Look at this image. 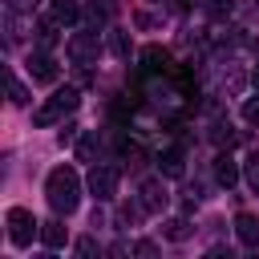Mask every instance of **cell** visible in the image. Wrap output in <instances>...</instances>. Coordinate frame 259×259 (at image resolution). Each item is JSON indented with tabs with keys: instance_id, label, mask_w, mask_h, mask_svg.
Segmentation results:
<instances>
[{
	"instance_id": "cell-18",
	"label": "cell",
	"mask_w": 259,
	"mask_h": 259,
	"mask_svg": "<svg viewBox=\"0 0 259 259\" xmlns=\"http://www.w3.org/2000/svg\"><path fill=\"white\" fill-rule=\"evenodd\" d=\"M109 53H113V57H130V36H125L121 28L109 32Z\"/></svg>"
},
{
	"instance_id": "cell-13",
	"label": "cell",
	"mask_w": 259,
	"mask_h": 259,
	"mask_svg": "<svg viewBox=\"0 0 259 259\" xmlns=\"http://www.w3.org/2000/svg\"><path fill=\"white\" fill-rule=\"evenodd\" d=\"M49 16L57 24H77L81 20V8H77V0H53L49 4Z\"/></svg>"
},
{
	"instance_id": "cell-14",
	"label": "cell",
	"mask_w": 259,
	"mask_h": 259,
	"mask_svg": "<svg viewBox=\"0 0 259 259\" xmlns=\"http://www.w3.org/2000/svg\"><path fill=\"white\" fill-rule=\"evenodd\" d=\"M57 28H61V24H57V20H53V16H49V20H40V24H36V45H40V49H45V53H49V49H53V45H57Z\"/></svg>"
},
{
	"instance_id": "cell-11",
	"label": "cell",
	"mask_w": 259,
	"mask_h": 259,
	"mask_svg": "<svg viewBox=\"0 0 259 259\" xmlns=\"http://www.w3.org/2000/svg\"><path fill=\"white\" fill-rule=\"evenodd\" d=\"M214 182L227 186V190L239 182V162H235L231 154H219V158H214Z\"/></svg>"
},
{
	"instance_id": "cell-16",
	"label": "cell",
	"mask_w": 259,
	"mask_h": 259,
	"mask_svg": "<svg viewBox=\"0 0 259 259\" xmlns=\"http://www.w3.org/2000/svg\"><path fill=\"white\" fill-rule=\"evenodd\" d=\"M210 138H214L219 146H227V150H231V146L239 142V134L231 130V121H214V130H210Z\"/></svg>"
},
{
	"instance_id": "cell-2",
	"label": "cell",
	"mask_w": 259,
	"mask_h": 259,
	"mask_svg": "<svg viewBox=\"0 0 259 259\" xmlns=\"http://www.w3.org/2000/svg\"><path fill=\"white\" fill-rule=\"evenodd\" d=\"M77 105H81L77 89H73V85H65V89H57V93H53V97L32 113V121H36V125H57V121H61V117H69Z\"/></svg>"
},
{
	"instance_id": "cell-7",
	"label": "cell",
	"mask_w": 259,
	"mask_h": 259,
	"mask_svg": "<svg viewBox=\"0 0 259 259\" xmlns=\"http://www.w3.org/2000/svg\"><path fill=\"white\" fill-rule=\"evenodd\" d=\"M138 194H142V206H146L150 214H158V210L166 206V198H170V194H166V182H162V178H146Z\"/></svg>"
},
{
	"instance_id": "cell-4",
	"label": "cell",
	"mask_w": 259,
	"mask_h": 259,
	"mask_svg": "<svg viewBox=\"0 0 259 259\" xmlns=\"http://www.w3.org/2000/svg\"><path fill=\"white\" fill-rule=\"evenodd\" d=\"M4 223H8V239H12L16 247H28L32 235H40V223H36L32 210H24V206H8Z\"/></svg>"
},
{
	"instance_id": "cell-3",
	"label": "cell",
	"mask_w": 259,
	"mask_h": 259,
	"mask_svg": "<svg viewBox=\"0 0 259 259\" xmlns=\"http://www.w3.org/2000/svg\"><path fill=\"white\" fill-rule=\"evenodd\" d=\"M117 182H121V170H117V166L93 162V170H89V194H93L97 202H113V198H117Z\"/></svg>"
},
{
	"instance_id": "cell-26",
	"label": "cell",
	"mask_w": 259,
	"mask_h": 259,
	"mask_svg": "<svg viewBox=\"0 0 259 259\" xmlns=\"http://www.w3.org/2000/svg\"><path fill=\"white\" fill-rule=\"evenodd\" d=\"M8 4H12V8H20V12H32L40 0H8Z\"/></svg>"
},
{
	"instance_id": "cell-15",
	"label": "cell",
	"mask_w": 259,
	"mask_h": 259,
	"mask_svg": "<svg viewBox=\"0 0 259 259\" xmlns=\"http://www.w3.org/2000/svg\"><path fill=\"white\" fill-rule=\"evenodd\" d=\"M8 28H12L8 36H12V40H20L24 32H32V20H28V16L20 12V8H12V12H8Z\"/></svg>"
},
{
	"instance_id": "cell-25",
	"label": "cell",
	"mask_w": 259,
	"mask_h": 259,
	"mask_svg": "<svg viewBox=\"0 0 259 259\" xmlns=\"http://www.w3.org/2000/svg\"><path fill=\"white\" fill-rule=\"evenodd\" d=\"M130 251H134V255H158V247H154V243H134Z\"/></svg>"
},
{
	"instance_id": "cell-20",
	"label": "cell",
	"mask_w": 259,
	"mask_h": 259,
	"mask_svg": "<svg viewBox=\"0 0 259 259\" xmlns=\"http://www.w3.org/2000/svg\"><path fill=\"white\" fill-rule=\"evenodd\" d=\"M77 158H81V162H93V158H97V134H85V138L77 142Z\"/></svg>"
},
{
	"instance_id": "cell-12",
	"label": "cell",
	"mask_w": 259,
	"mask_h": 259,
	"mask_svg": "<svg viewBox=\"0 0 259 259\" xmlns=\"http://www.w3.org/2000/svg\"><path fill=\"white\" fill-rule=\"evenodd\" d=\"M158 166H162V174H166V178H178V174L186 170V154H182V146H170V150L158 158Z\"/></svg>"
},
{
	"instance_id": "cell-17",
	"label": "cell",
	"mask_w": 259,
	"mask_h": 259,
	"mask_svg": "<svg viewBox=\"0 0 259 259\" xmlns=\"http://www.w3.org/2000/svg\"><path fill=\"white\" fill-rule=\"evenodd\" d=\"M190 231H194V227H190L186 219H170V223H166V239H170V243H182V239H190Z\"/></svg>"
},
{
	"instance_id": "cell-21",
	"label": "cell",
	"mask_w": 259,
	"mask_h": 259,
	"mask_svg": "<svg viewBox=\"0 0 259 259\" xmlns=\"http://www.w3.org/2000/svg\"><path fill=\"white\" fill-rule=\"evenodd\" d=\"M202 8H206L210 16H219V20H223V16H231V12H235V0H202Z\"/></svg>"
},
{
	"instance_id": "cell-9",
	"label": "cell",
	"mask_w": 259,
	"mask_h": 259,
	"mask_svg": "<svg viewBox=\"0 0 259 259\" xmlns=\"http://www.w3.org/2000/svg\"><path fill=\"white\" fill-rule=\"evenodd\" d=\"M235 235H239V243H243V247L259 251V219H255V214L239 210V214H235Z\"/></svg>"
},
{
	"instance_id": "cell-8",
	"label": "cell",
	"mask_w": 259,
	"mask_h": 259,
	"mask_svg": "<svg viewBox=\"0 0 259 259\" xmlns=\"http://www.w3.org/2000/svg\"><path fill=\"white\" fill-rule=\"evenodd\" d=\"M142 65H146V73H174L170 49H162V45H146L142 49Z\"/></svg>"
},
{
	"instance_id": "cell-27",
	"label": "cell",
	"mask_w": 259,
	"mask_h": 259,
	"mask_svg": "<svg viewBox=\"0 0 259 259\" xmlns=\"http://www.w3.org/2000/svg\"><path fill=\"white\" fill-rule=\"evenodd\" d=\"M73 138H77V125H65V130H61V146H65V142H73Z\"/></svg>"
},
{
	"instance_id": "cell-22",
	"label": "cell",
	"mask_w": 259,
	"mask_h": 259,
	"mask_svg": "<svg viewBox=\"0 0 259 259\" xmlns=\"http://www.w3.org/2000/svg\"><path fill=\"white\" fill-rule=\"evenodd\" d=\"M109 109H113V117H125V113H134V109H138V97H134V93H130V97L121 93V97H117Z\"/></svg>"
},
{
	"instance_id": "cell-1",
	"label": "cell",
	"mask_w": 259,
	"mask_h": 259,
	"mask_svg": "<svg viewBox=\"0 0 259 259\" xmlns=\"http://www.w3.org/2000/svg\"><path fill=\"white\" fill-rule=\"evenodd\" d=\"M45 198H49V206L57 214H73L77 202H81V178H77V170L73 166H57L49 174V182H45Z\"/></svg>"
},
{
	"instance_id": "cell-6",
	"label": "cell",
	"mask_w": 259,
	"mask_h": 259,
	"mask_svg": "<svg viewBox=\"0 0 259 259\" xmlns=\"http://www.w3.org/2000/svg\"><path fill=\"white\" fill-rule=\"evenodd\" d=\"M28 77H32L36 85H53V81L61 77V65L40 49V53H32V57H28Z\"/></svg>"
},
{
	"instance_id": "cell-5",
	"label": "cell",
	"mask_w": 259,
	"mask_h": 259,
	"mask_svg": "<svg viewBox=\"0 0 259 259\" xmlns=\"http://www.w3.org/2000/svg\"><path fill=\"white\" fill-rule=\"evenodd\" d=\"M65 53H69L73 65L89 69V65H97V57H101V40H97V32H73L69 45H65Z\"/></svg>"
},
{
	"instance_id": "cell-10",
	"label": "cell",
	"mask_w": 259,
	"mask_h": 259,
	"mask_svg": "<svg viewBox=\"0 0 259 259\" xmlns=\"http://www.w3.org/2000/svg\"><path fill=\"white\" fill-rule=\"evenodd\" d=\"M40 243H45L49 251H61V247L69 243V231H65V223H61V219H49V223H40Z\"/></svg>"
},
{
	"instance_id": "cell-28",
	"label": "cell",
	"mask_w": 259,
	"mask_h": 259,
	"mask_svg": "<svg viewBox=\"0 0 259 259\" xmlns=\"http://www.w3.org/2000/svg\"><path fill=\"white\" fill-rule=\"evenodd\" d=\"M251 81H255V89H259V65H255V69H251Z\"/></svg>"
},
{
	"instance_id": "cell-19",
	"label": "cell",
	"mask_w": 259,
	"mask_h": 259,
	"mask_svg": "<svg viewBox=\"0 0 259 259\" xmlns=\"http://www.w3.org/2000/svg\"><path fill=\"white\" fill-rule=\"evenodd\" d=\"M8 97H12V105H28V89L20 85L16 73H8Z\"/></svg>"
},
{
	"instance_id": "cell-23",
	"label": "cell",
	"mask_w": 259,
	"mask_h": 259,
	"mask_svg": "<svg viewBox=\"0 0 259 259\" xmlns=\"http://www.w3.org/2000/svg\"><path fill=\"white\" fill-rule=\"evenodd\" d=\"M77 255H85V259H89V255H101L97 239H89V235H85V239H77Z\"/></svg>"
},
{
	"instance_id": "cell-24",
	"label": "cell",
	"mask_w": 259,
	"mask_h": 259,
	"mask_svg": "<svg viewBox=\"0 0 259 259\" xmlns=\"http://www.w3.org/2000/svg\"><path fill=\"white\" fill-rule=\"evenodd\" d=\"M243 117H247L251 125H259V97H247V101H243Z\"/></svg>"
}]
</instances>
